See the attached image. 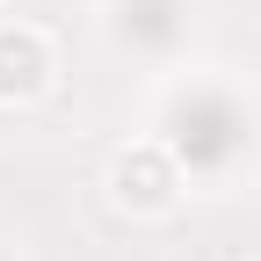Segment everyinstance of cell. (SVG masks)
Returning <instances> with one entry per match:
<instances>
[{
    "label": "cell",
    "mask_w": 261,
    "mask_h": 261,
    "mask_svg": "<svg viewBox=\"0 0 261 261\" xmlns=\"http://www.w3.org/2000/svg\"><path fill=\"white\" fill-rule=\"evenodd\" d=\"M152 138L189 189H232L261 160V94L232 73H181L152 109Z\"/></svg>",
    "instance_id": "6da1fadb"
},
{
    "label": "cell",
    "mask_w": 261,
    "mask_h": 261,
    "mask_svg": "<svg viewBox=\"0 0 261 261\" xmlns=\"http://www.w3.org/2000/svg\"><path fill=\"white\" fill-rule=\"evenodd\" d=\"M102 37L130 65H174L196 37V0H102Z\"/></svg>",
    "instance_id": "7a4b0ae2"
},
{
    "label": "cell",
    "mask_w": 261,
    "mask_h": 261,
    "mask_svg": "<svg viewBox=\"0 0 261 261\" xmlns=\"http://www.w3.org/2000/svg\"><path fill=\"white\" fill-rule=\"evenodd\" d=\"M109 189H116V203L123 211H138V218H160V211H174L181 203V167L167 160V145L160 138H138L130 152H116V167H109Z\"/></svg>",
    "instance_id": "3957f363"
},
{
    "label": "cell",
    "mask_w": 261,
    "mask_h": 261,
    "mask_svg": "<svg viewBox=\"0 0 261 261\" xmlns=\"http://www.w3.org/2000/svg\"><path fill=\"white\" fill-rule=\"evenodd\" d=\"M51 37L37 22H0V102H37L51 87Z\"/></svg>",
    "instance_id": "277c9868"
},
{
    "label": "cell",
    "mask_w": 261,
    "mask_h": 261,
    "mask_svg": "<svg viewBox=\"0 0 261 261\" xmlns=\"http://www.w3.org/2000/svg\"><path fill=\"white\" fill-rule=\"evenodd\" d=\"M0 261H15V254H8V247H0Z\"/></svg>",
    "instance_id": "5b68a950"
}]
</instances>
